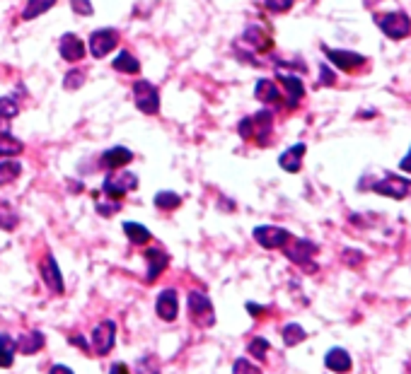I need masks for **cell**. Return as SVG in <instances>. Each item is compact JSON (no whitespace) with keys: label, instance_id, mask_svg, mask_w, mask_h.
<instances>
[{"label":"cell","instance_id":"74e56055","mask_svg":"<svg viewBox=\"0 0 411 374\" xmlns=\"http://www.w3.org/2000/svg\"><path fill=\"white\" fill-rule=\"evenodd\" d=\"M138 374H160V367H158V362H155L153 358H143V360H138Z\"/></svg>","mask_w":411,"mask_h":374},{"label":"cell","instance_id":"7402d4cb","mask_svg":"<svg viewBox=\"0 0 411 374\" xmlns=\"http://www.w3.org/2000/svg\"><path fill=\"white\" fill-rule=\"evenodd\" d=\"M254 94H257L259 102L264 104H278L281 102V89L276 87V82L268 78H262L257 82V87H254Z\"/></svg>","mask_w":411,"mask_h":374},{"label":"cell","instance_id":"83f0119b","mask_svg":"<svg viewBox=\"0 0 411 374\" xmlns=\"http://www.w3.org/2000/svg\"><path fill=\"white\" fill-rule=\"evenodd\" d=\"M283 343L288 345V348H293V345H297V343H302V340L307 338V331L302 329L300 324H286L283 326Z\"/></svg>","mask_w":411,"mask_h":374},{"label":"cell","instance_id":"cb8c5ba5","mask_svg":"<svg viewBox=\"0 0 411 374\" xmlns=\"http://www.w3.org/2000/svg\"><path fill=\"white\" fill-rule=\"evenodd\" d=\"M124 232L126 236H129L131 244H148L150 239H153V234H150V230L145 225H140V222H124Z\"/></svg>","mask_w":411,"mask_h":374},{"label":"cell","instance_id":"52a82bcc","mask_svg":"<svg viewBox=\"0 0 411 374\" xmlns=\"http://www.w3.org/2000/svg\"><path fill=\"white\" fill-rule=\"evenodd\" d=\"M134 102L136 107L140 109L143 113L153 116V113L160 111V92L150 80H138L134 85Z\"/></svg>","mask_w":411,"mask_h":374},{"label":"cell","instance_id":"e0dca14e","mask_svg":"<svg viewBox=\"0 0 411 374\" xmlns=\"http://www.w3.org/2000/svg\"><path fill=\"white\" fill-rule=\"evenodd\" d=\"M305 143H295L293 148H288L286 153L278 157V164H281V169H286V172L295 174L300 172L302 167V157H305Z\"/></svg>","mask_w":411,"mask_h":374},{"label":"cell","instance_id":"8fae6325","mask_svg":"<svg viewBox=\"0 0 411 374\" xmlns=\"http://www.w3.org/2000/svg\"><path fill=\"white\" fill-rule=\"evenodd\" d=\"M324 54H327V58L332 60L339 70H344V73H351V70L361 68V65L366 63V56L353 54V51H341V49H329V46H324Z\"/></svg>","mask_w":411,"mask_h":374},{"label":"cell","instance_id":"1f68e13d","mask_svg":"<svg viewBox=\"0 0 411 374\" xmlns=\"http://www.w3.org/2000/svg\"><path fill=\"white\" fill-rule=\"evenodd\" d=\"M249 355H254V360H264L268 353V340L266 338H252L247 345Z\"/></svg>","mask_w":411,"mask_h":374},{"label":"cell","instance_id":"5bb4252c","mask_svg":"<svg viewBox=\"0 0 411 374\" xmlns=\"http://www.w3.org/2000/svg\"><path fill=\"white\" fill-rule=\"evenodd\" d=\"M249 121H252V140H257L259 145H266L273 129V113L268 109H262L254 116H249Z\"/></svg>","mask_w":411,"mask_h":374},{"label":"cell","instance_id":"60d3db41","mask_svg":"<svg viewBox=\"0 0 411 374\" xmlns=\"http://www.w3.org/2000/svg\"><path fill=\"white\" fill-rule=\"evenodd\" d=\"M399 169H401V172H406V174H411V148H409V153H406V157L399 162Z\"/></svg>","mask_w":411,"mask_h":374},{"label":"cell","instance_id":"603a6c76","mask_svg":"<svg viewBox=\"0 0 411 374\" xmlns=\"http://www.w3.org/2000/svg\"><path fill=\"white\" fill-rule=\"evenodd\" d=\"M112 68L119 70V73H126V75H136V73H140V63H138V58H136L134 54H129V51H119V54H116V58L112 60Z\"/></svg>","mask_w":411,"mask_h":374},{"label":"cell","instance_id":"4316f807","mask_svg":"<svg viewBox=\"0 0 411 374\" xmlns=\"http://www.w3.org/2000/svg\"><path fill=\"white\" fill-rule=\"evenodd\" d=\"M22 174V164L15 162V160H0V186L15 182Z\"/></svg>","mask_w":411,"mask_h":374},{"label":"cell","instance_id":"b9f144b4","mask_svg":"<svg viewBox=\"0 0 411 374\" xmlns=\"http://www.w3.org/2000/svg\"><path fill=\"white\" fill-rule=\"evenodd\" d=\"M109 374H131V372H129V367H126L124 362H116V364H112Z\"/></svg>","mask_w":411,"mask_h":374},{"label":"cell","instance_id":"30bf717a","mask_svg":"<svg viewBox=\"0 0 411 374\" xmlns=\"http://www.w3.org/2000/svg\"><path fill=\"white\" fill-rule=\"evenodd\" d=\"M41 271V280H44V285L49 287L54 295H61L63 292V276H61V266L56 263L54 254H46L44 261H41L39 266Z\"/></svg>","mask_w":411,"mask_h":374},{"label":"cell","instance_id":"ee69618b","mask_svg":"<svg viewBox=\"0 0 411 374\" xmlns=\"http://www.w3.org/2000/svg\"><path fill=\"white\" fill-rule=\"evenodd\" d=\"M114 210H116L114 206H105V203H99V206H97V212H99V215H105V217H109Z\"/></svg>","mask_w":411,"mask_h":374},{"label":"cell","instance_id":"7bdbcfd3","mask_svg":"<svg viewBox=\"0 0 411 374\" xmlns=\"http://www.w3.org/2000/svg\"><path fill=\"white\" fill-rule=\"evenodd\" d=\"M49 374H75V372L70 367H65V364H54Z\"/></svg>","mask_w":411,"mask_h":374},{"label":"cell","instance_id":"ffe728a7","mask_svg":"<svg viewBox=\"0 0 411 374\" xmlns=\"http://www.w3.org/2000/svg\"><path fill=\"white\" fill-rule=\"evenodd\" d=\"M242 41H247L254 51H271V46H273L271 36H268L266 32H264L262 27H257V25H252V27H247V30H244Z\"/></svg>","mask_w":411,"mask_h":374},{"label":"cell","instance_id":"836d02e7","mask_svg":"<svg viewBox=\"0 0 411 374\" xmlns=\"http://www.w3.org/2000/svg\"><path fill=\"white\" fill-rule=\"evenodd\" d=\"M22 153V145L17 140L8 138V140H0V160H8L12 155H20Z\"/></svg>","mask_w":411,"mask_h":374},{"label":"cell","instance_id":"d4e9b609","mask_svg":"<svg viewBox=\"0 0 411 374\" xmlns=\"http://www.w3.org/2000/svg\"><path fill=\"white\" fill-rule=\"evenodd\" d=\"M54 6H56V0H30L25 6V10H22V20L25 22L36 20V17H41L44 12H49Z\"/></svg>","mask_w":411,"mask_h":374},{"label":"cell","instance_id":"ba28073f","mask_svg":"<svg viewBox=\"0 0 411 374\" xmlns=\"http://www.w3.org/2000/svg\"><path fill=\"white\" fill-rule=\"evenodd\" d=\"M87 46H89V54H92L94 58H105V56H109L112 51L119 46V32L112 30V27L94 30L87 39Z\"/></svg>","mask_w":411,"mask_h":374},{"label":"cell","instance_id":"9a60e30c","mask_svg":"<svg viewBox=\"0 0 411 374\" xmlns=\"http://www.w3.org/2000/svg\"><path fill=\"white\" fill-rule=\"evenodd\" d=\"M134 162V153L129 148H109L105 155H102V164H105L109 172H119L126 164Z\"/></svg>","mask_w":411,"mask_h":374},{"label":"cell","instance_id":"4fadbf2b","mask_svg":"<svg viewBox=\"0 0 411 374\" xmlns=\"http://www.w3.org/2000/svg\"><path fill=\"white\" fill-rule=\"evenodd\" d=\"M59 54L68 63H78L85 56V41L80 36H75L73 32H68V34H63L59 39Z\"/></svg>","mask_w":411,"mask_h":374},{"label":"cell","instance_id":"3957f363","mask_svg":"<svg viewBox=\"0 0 411 374\" xmlns=\"http://www.w3.org/2000/svg\"><path fill=\"white\" fill-rule=\"evenodd\" d=\"M134 188H138V177L134 172H126V169H119V172H109L105 177V184H102V191L109 198L119 201L126 193H131Z\"/></svg>","mask_w":411,"mask_h":374},{"label":"cell","instance_id":"8d00e7d4","mask_svg":"<svg viewBox=\"0 0 411 374\" xmlns=\"http://www.w3.org/2000/svg\"><path fill=\"white\" fill-rule=\"evenodd\" d=\"M70 8H73V12H78V15H83V17H89L94 12L89 0H70Z\"/></svg>","mask_w":411,"mask_h":374},{"label":"cell","instance_id":"d590c367","mask_svg":"<svg viewBox=\"0 0 411 374\" xmlns=\"http://www.w3.org/2000/svg\"><path fill=\"white\" fill-rule=\"evenodd\" d=\"M293 3H295V0H264L266 10H271V12H286V10H291Z\"/></svg>","mask_w":411,"mask_h":374},{"label":"cell","instance_id":"277c9868","mask_svg":"<svg viewBox=\"0 0 411 374\" xmlns=\"http://www.w3.org/2000/svg\"><path fill=\"white\" fill-rule=\"evenodd\" d=\"M189 316H191L193 324L203 326V329H209V326L215 324V309L203 292L198 290L189 292Z\"/></svg>","mask_w":411,"mask_h":374},{"label":"cell","instance_id":"7c38bea8","mask_svg":"<svg viewBox=\"0 0 411 374\" xmlns=\"http://www.w3.org/2000/svg\"><path fill=\"white\" fill-rule=\"evenodd\" d=\"M155 311H158V316L162 321H174L179 314V295L177 290H172V287H167V290H162L158 295V300H155Z\"/></svg>","mask_w":411,"mask_h":374},{"label":"cell","instance_id":"f546056e","mask_svg":"<svg viewBox=\"0 0 411 374\" xmlns=\"http://www.w3.org/2000/svg\"><path fill=\"white\" fill-rule=\"evenodd\" d=\"M17 222H20V215H17L15 208L8 206V203H0V227L3 230H15Z\"/></svg>","mask_w":411,"mask_h":374},{"label":"cell","instance_id":"5b68a950","mask_svg":"<svg viewBox=\"0 0 411 374\" xmlns=\"http://www.w3.org/2000/svg\"><path fill=\"white\" fill-rule=\"evenodd\" d=\"M372 191L380 193V196L394 198V201H404V198H411V179L385 174L380 182L372 184Z\"/></svg>","mask_w":411,"mask_h":374},{"label":"cell","instance_id":"ac0fdd59","mask_svg":"<svg viewBox=\"0 0 411 374\" xmlns=\"http://www.w3.org/2000/svg\"><path fill=\"white\" fill-rule=\"evenodd\" d=\"M324 364H327V369H332V372H339V374L351 372V367H353L351 355H348L344 348H332V350H329V353L324 355Z\"/></svg>","mask_w":411,"mask_h":374},{"label":"cell","instance_id":"9c48e42d","mask_svg":"<svg viewBox=\"0 0 411 374\" xmlns=\"http://www.w3.org/2000/svg\"><path fill=\"white\" fill-rule=\"evenodd\" d=\"M114 340H116V324L112 319L94 326L92 343H94V353L97 355H109L112 348H114Z\"/></svg>","mask_w":411,"mask_h":374},{"label":"cell","instance_id":"8992f818","mask_svg":"<svg viewBox=\"0 0 411 374\" xmlns=\"http://www.w3.org/2000/svg\"><path fill=\"white\" fill-rule=\"evenodd\" d=\"M252 236H254V241H257L259 246H264V249H283V246L293 239L291 232L283 230V227H278V225H259V227H254Z\"/></svg>","mask_w":411,"mask_h":374},{"label":"cell","instance_id":"f1b7e54d","mask_svg":"<svg viewBox=\"0 0 411 374\" xmlns=\"http://www.w3.org/2000/svg\"><path fill=\"white\" fill-rule=\"evenodd\" d=\"M155 208H160V210H177L179 206H182V198L177 196L174 191H160L155 193Z\"/></svg>","mask_w":411,"mask_h":374},{"label":"cell","instance_id":"ab89813d","mask_svg":"<svg viewBox=\"0 0 411 374\" xmlns=\"http://www.w3.org/2000/svg\"><path fill=\"white\" fill-rule=\"evenodd\" d=\"M12 138L10 135V123H8V118L0 116V140H8Z\"/></svg>","mask_w":411,"mask_h":374},{"label":"cell","instance_id":"2e32d148","mask_svg":"<svg viewBox=\"0 0 411 374\" xmlns=\"http://www.w3.org/2000/svg\"><path fill=\"white\" fill-rule=\"evenodd\" d=\"M278 80H281V85L288 92V109H295L297 104H300L302 94H305L302 80L297 78V75H288V73H278Z\"/></svg>","mask_w":411,"mask_h":374},{"label":"cell","instance_id":"d6986e66","mask_svg":"<svg viewBox=\"0 0 411 374\" xmlns=\"http://www.w3.org/2000/svg\"><path fill=\"white\" fill-rule=\"evenodd\" d=\"M145 261H148V283H153L158 276H162V271L167 268L169 256L162 249H148L145 252Z\"/></svg>","mask_w":411,"mask_h":374},{"label":"cell","instance_id":"6da1fadb","mask_svg":"<svg viewBox=\"0 0 411 374\" xmlns=\"http://www.w3.org/2000/svg\"><path fill=\"white\" fill-rule=\"evenodd\" d=\"M283 252H286V256L291 258L295 266L305 268L307 273H315L317 271V266H315V254H317V244L310 239H295L293 236L291 241H288L286 246H283Z\"/></svg>","mask_w":411,"mask_h":374},{"label":"cell","instance_id":"e575fe53","mask_svg":"<svg viewBox=\"0 0 411 374\" xmlns=\"http://www.w3.org/2000/svg\"><path fill=\"white\" fill-rule=\"evenodd\" d=\"M233 374H262V369H259V367H254V364L249 362V360L240 358V360H235Z\"/></svg>","mask_w":411,"mask_h":374},{"label":"cell","instance_id":"f35d334b","mask_svg":"<svg viewBox=\"0 0 411 374\" xmlns=\"http://www.w3.org/2000/svg\"><path fill=\"white\" fill-rule=\"evenodd\" d=\"M334 82H337V75L329 70L327 63H322L319 65V85H334Z\"/></svg>","mask_w":411,"mask_h":374},{"label":"cell","instance_id":"484cf974","mask_svg":"<svg viewBox=\"0 0 411 374\" xmlns=\"http://www.w3.org/2000/svg\"><path fill=\"white\" fill-rule=\"evenodd\" d=\"M15 340L10 338L8 333H0V367L8 369L12 367V362H15Z\"/></svg>","mask_w":411,"mask_h":374},{"label":"cell","instance_id":"44dd1931","mask_svg":"<svg viewBox=\"0 0 411 374\" xmlns=\"http://www.w3.org/2000/svg\"><path fill=\"white\" fill-rule=\"evenodd\" d=\"M17 350H22V355H34L44 348V333L41 331H30V333H22L15 340Z\"/></svg>","mask_w":411,"mask_h":374},{"label":"cell","instance_id":"7a4b0ae2","mask_svg":"<svg viewBox=\"0 0 411 374\" xmlns=\"http://www.w3.org/2000/svg\"><path fill=\"white\" fill-rule=\"evenodd\" d=\"M375 25L385 32L390 39H406L411 34V20L406 12L401 10H392V12H382V15H375Z\"/></svg>","mask_w":411,"mask_h":374},{"label":"cell","instance_id":"d6a6232c","mask_svg":"<svg viewBox=\"0 0 411 374\" xmlns=\"http://www.w3.org/2000/svg\"><path fill=\"white\" fill-rule=\"evenodd\" d=\"M17 111H20V107H17V102L12 97H0V116L3 118H15Z\"/></svg>","mask_w":411,"mask_h":374},{"label":"cell","instance_id":"f6af8a7d","mask_svg":"<svg viewBox=\"0 0 411 374\" xmlns=\"http://www.w3.org/2000/svg\"><path fill=\"white\" fill-rule=\"evenodd\" d=\"M247 311H249V314H252V316H262V314H264L262 307L254 305V302H247Z\"/></svg>","mask_w":411,"mask_h":374},{"label":"cell","instance_id":"bcb514c9","mask_svg":"<svg viewBox=\"0 0 411 374\" xmlns=\"http://www.w3.org/2000/svg\"><path fill=\"white\" fill-rule=\"evenodd\" d=\"M73 345H78V348L87 350V343H85V338H83V336H80V338H78V336H75V338H73Z\"/></svg>","mask_w":411,"mask_h":374},{"label":"cell","instance_id":"4dcf8cb0","mask_svg":"<svg viewBox=\"0 0 411 374\" xmlns=\"http://www.w3.org/2000/svg\"><path fill=\"white\" fill-rule=\"evenodd\" d=\"M83 82H85V73L83 70H68L65 73V78H63V87L68 89V92H73V89H80L83 87Z\"/></svg>","mask_w":411,"mask_h":374}]
</instances>
